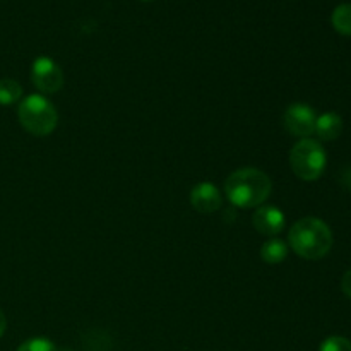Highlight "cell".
I'll return each instance as SVG.
<instances>
[{
  "label": "cell",
  "mask_w": 351,
  "mask_h": 351,
  "mask_svg": "<svg viewBox=\"0 0 351 351\" xmlns=\"http://www.w3.org/2000/svg\"><path fill=\"white\" fill-rule=\"evenodd\" d=\"M31 79H33V84L47 95L60 91L64 86V72L60 65L48 57H40L33 62Z\"/></svg>",
  "instance_id": "5"
},
{
  "label": "cell",
  "mask_w": 351,
  "mask_h": 351,
  "mask_svg": "<svg viewBox=\"0 0 351 351\" xmlns=\"http://www.w3.org/2000/svg\"><path fill=\"white\" fill-rule=\"evenodd\" d=\"M19 122L33 136H48L58 123V113L55 106L43 95H29L21 101Z\"/></svg>",
  "instance_id": "3"
},
{
  "label": "cell",
  "mask_w": 351,
  "mask_h": 351,
  "mask_svg": "<svg viewBox=\"0 0 351 351\" xmlns=\"http://www.w3.org/2000/svg\"><path fill=\"white\" fill-rule=\"evenodd\" d=\"M17 351H57V346L47 338H33L24 341Z\"/></svg>",
  "instance_id": "13"
},
{
  "label": "cell",
  "mask_w": 351,
  "mask_h": 351,
  "mask_svg": "<svg viewBox=\"0 0 351 351\" xmlns=\"http://www.w3.org/2000/svg\"><path fill=\"white\" fill-rule=\"evenodd\" d=\"M5 328H7L5 315H3V312L0 311V338H2V335H3V332H5Z\"/></svg>",
  "instance_id": "16"
},
{
  "label": "cell",
  "mask_w": 351,
  "mask_h": 351,
  "mask_svg": "<svg viewBox=\"0 0 351 351\" xmlns=\"http://www.w3.org/2000/svg\"><path fill=\"white\" fill-rule=\"evenodd\" d=\"M315 134L322 141H335L343 132V120L338 113H322L315 120Z\"/></svg>",
  "instance_id": "9"
},
{
  "label": "cell",
  "mask_w": 351,
  "mask_h": 351,
  "mask_svg": "<svg viewBox=\"0 0 351 351\" xmlns=\"http://www.w3.org/2000/svg\"><path fill=\"white\" fill-rule=\"evenodd\" d=\"M271 178L257 168H242L226 178L225 192L233 206L242 209L259 208L271 194Z\"/></svg>",
  "instance_id": "1"
},
{
  "label": "cell",
  "mask_w": 351,
  "mask_h": 351,
  "mask_svg": "<svg viewBox=\"0 0 351 351\" xmlns=\"http://www.w3.org/2000/svg\"><path fill=\"white\" fill-rule=\"evenodd\" d=\"M321 351H351V341L343 336H331L322 341Z\"/></svg>",
  "instance_id": "14"
},
{
  "label": "cell",
  "mask_w": 351,
  "mask_h": 351,
  "mask_svg": "<svg viewBox=\"0 0 351 351\" xmlns=\"http://www.w3.org/2000/svg\"><path fill=\"white\" fill-rule=\"evenodd\" d=\"M288 242L295 254L308 261L322 259L332 247L331 228L319 218H302L291 226Z\"/></svg>",
  "instance_id": "2"
},
{
  "label": "cell",
  "mask_w": 351,
  "mask_h": 351,
  "mask_svg": "<svg viewBox=\"0 0 351 351\" xmlns=\"http://www.w3.org/2000/svg\"><path fill=\"white\" fill-rule=\"evenodd\" d=\"M326 161L328 158L321 144L308 137L298 141L290 153L291 170L300 180L305 182L317 180L324 173Z\"/></svg>",
  "instance_id": "4"
},
{
  "label": "cell",
  "mask_w": 351,
  "mask_h": 351,
  "mask_svg": "<svg viewBox=\"0 0 351 351\" xmlns=\"http://www.w3.org/2000/svg\"><path fill=\"white\" fill-rule=\"evenodd\" d=\"M315 112L305 103H293L287 108L283 115V123L285 129L291 134V136L302 137V139H307L308 136H312L315 130Z\"/></svg>",
  "instance_id": "6"
},
{
  "label": "cell",
  "mask_w": 351,
  "mask_h": 351,
  "mask_svg": "<svg viewBox=\"0 0 351 351\" xmlns=\"http://www.w3.org/2000/svg\"><path fill=\"white\" fill-rule=\"evenodd\" d=\"M23 96V88L14 79H0V105H14Z\"/></svg>",
  "instance_id": "12"
},
{
  "label": "cell",
  "mask_w": 351,
  "mask_h": 351,
  "mask_svg": "<svg viewBox=\"0 0 351 351\" xmlns=\"http://www.w3.org/2000/svg\"><path fill=\"white\" fill-rule=\"evenodd\" d=\"M341 290H343V293H345L346 297H348L350 300H351V269L346 271L345 276H343Z\"/></svg>",
  "instance_id": "15"
},
{
  "label": "cell",
  "mask_w": 351,
  "mask_h": 351,
  "mask_svg": "<svg viewBox=\"0 0 351 351\" xmlns=\"http://www.w3.org/2000/svg\"><path fill=\"white\" fill-rule=\"evenodd\" d=\"M288 245L280 239H271L261 249V259L267 264H280L287 259Z\"/></svg>",
  "instance_id": "10"
},
{
  "label": "cell",
  "mask_w": 351,
  "mask_h": 351,
  "mask_svg": "<svg viewBox=\"0 0 351 351\" xmlns=\"http://www.w3.org/2000/svg\"><path fill=\"white\" fill-rule=\"evenodd\" d=\"M191 204L195 211L202 213V215H211V213L218 211L221 208L223 199L216 185L209 184V182H202V184H197L192 189Z\"/></svg>",
  "instance_id": "8"
},
{
  "label": "cell",
  "mask_w": 351,
  "mask_h": 351,
  "mask_svg": "<svg viewBox=\"0 0 351 351\" xmlns=\"http://www.w3.org/2000/svg\"><path fill=\"white\" fill-rule=\"evenodd\" d=\"M285 215L281 209H278L276 206L263 204L257 208V211L252 216V225L261 235H280L285 228Z\"/></svg>",
  "instance_id": "7"
},
{
  "label": "cell",
  "mask_w": 351,
  "mask_h": 351,
  "mask_svg": "<svg viewBox=\"0 0 351 351\" xmlns=\"http://www.w3.org/2000/svg\"><path fill=\"white\" fill-rule=\"evenodd\" d=\"M332 26L338 33L351 36V3H341L332 12Z\"/></svg>",
  "instance_id": "11"
}]
</instances>
